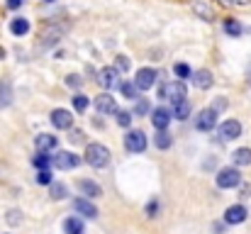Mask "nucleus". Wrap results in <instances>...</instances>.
<instances>
[{
  "label": "nucleus",
  "instance_id": "nucleus-10",
  "mask_svg": "<svg viewBox=\"0 0 251 234\" xmlns=\"http://www.w3.org/2000/svg\"><path fill=\"white\" fill-rule=\"evenodd\" d=\"M95 110L100 115H115L117 112V100L112 98V93H100L95 98Z\"/></svg>",
  "mask_w": 251,
  "mask_h": 234
},
{
  "label": "nucleus",
  "instance_id": "nucleus-42",
  "mask_svg": "<svg viewBox=\"0 0 251 234\" xmlns=\"http://www.w3.org/2000/svg\"><path fill=\"white\" fill-rule=\"evenodd\" d=\"M217 2H222V5H232V0H217Z\"/></svg>",
  "mask_w": 251,
  "mask_h": 234
},
{
  "label": "nucleus",
  "instance_id": "nucleus-22",
  "mask_svg": "<svg viewBox=\"0 0 251 234\" xmlns=\"http://www.w3.org/2000/svg\"><path fill=\"white\" fill-rule=\"evenodd\" d=\"M232 158H234V163L237 166H251V149H237L234 154H232Z\"/></svg>",
  "mask_w": 251,
  "mask_h": 234
},
{
  "label": "nucleus",
  "instance_id": "nucleus-17",
  "mask_svg": "<svg viewBox=\"0 0 251 234\" xmlns=\"http://www.w3.org/2000/svg\"><path fill=\"white\" fill-rule=\"evenodd\" d=\"M151 122H154L156 130H166L168 122H171V112H168V107H156V110L151 112Z\"/></svg>",
  "mask_w": 251,
  "mask_h": 234
},
{
  "label": "nucleus",
  "instance_id": "nucleus-37",
  "mask_svg": "<svg viewBox=\"0 0 251 234\" xmlns=\"http://www.w3.org/2000/svg\"><path fill=\"white\" fill-rule=\"evenodd\" d=\"M37 181H39L42 185H49V183H51V173H49V171H39Z\"/></svg>",
  "mask_w": 251,
  "mask_h": 234
},
{
  "label": "nucleus",
  "instance_id": "nucleus-16",
  "mask_svg": "<svg viewBox=\"0 0 251 234\" xmlns=\"http://www.w3.org/2000/svg\"><path fill=\"white\" fill-rule=\"evenodd\" d=\"M193 85L195 88H200V90H207L210 85H212V74L207 71V69H200V71H193Z\"/></svg>",
  "mask_w": 251,
  "mask_h": 234
},
{
  "label": "nucleus",
  "instance_id": "nucleus-7",
  "mask_svg": "<svg viewBox=\"0 0 251 234\" xmlns=\"http://www.w3.org/2000/svg\"><path fill=\"white\" fill-rule=\"evenodd\" d=\"M156 69H149V66H144V69H139L137 71V78L132 80L134 85H137V90H149L154 83H156Z\"/></svg>",
  "mask_w": 251,
  "mask_h": 234
},
{
  "label": "nucleus",
  "instance_id": "nucleus-28",
  "mask_svg": "<svg viewBox=\"0 0 251 234\" xmlns=\"http://www.w3.org/2000/svg\"><path fill=\"white\" fill-rule=\"evenodd\" d=\"M32 163L39 168V171H47V166H51V158L47 154H37L34 158H32Z\"/></svg>",
  "mask_w": 251,
  "mask_h": 234
},
{
  "label": "nucleus",
  "instance_id": "nucleus-39",
  "mask_svg": "<svg viewBox=\"0 0 251 234\" xmlns=\"http://www.w3.org/2000/svg\"><path fill=\"white\" fill-rule=\"evenodd\" d=\"M25 5V0H7V7L10 10H17V7H22Z\"/></svg>",
  "mask_w": 251,
  "mask_h": 234
},
{
  "label": "nucleus",
  "instance_id": "nucleus-12",
  "mask_svg": "<svg viewBox=\"0 0 251 234\" xmlns=\"http://www.w3.org/2000/svg\"><path fill=\"white\" fill-rule=\"evenodd\" d=\"M56 144H59V139H56L54 134H39V137L34 139V147H37L39 154H51V152L56 149Z\"/></svg>",
  "mask_w": 251,
  "mask_h": 234
},
{
  "label": "nucleus",
  "instance_id": "nucleus-26",
  "mask_svg": "<svg viewBox=\"0 0 251 234\" xmlns=\"http://www.w3.org/2000/svg\"><path fill=\"white\" fill-rule=\"evenodd\" d=\"M154 144H156L159 149H168V147H171V137H168L166 130H159V132L154 134Z\"/></svg>",
  "mask_w": 251,
  "mask_h": 234
},
{
  "label": "nucleus",
  "instance_id": "nucleus-20",
  "mask_svg": "<svg viewBox=\"0 0 251 234\" xmlns=\"http://www.w3.org/2000/svg\"><path fill=\"white\" fill-rule=\"evenodd\" d=\"M12 103V85L7 80H0V107H7Z\"/></svg>",
  "mask_w": 251,
  "mask_h": 234
},
{
  "label": "nucleus",
  "instance_id": "nucleus-1",
  "mask_svg": "<svg viewBox=\"0 0 251 234\" xmlns=\"http://www.w3.org/2000/svg\"><path fill=\"white\" fill-rule=\"evenodd\" d=\"M85 163L93 168H105L110 163V149L105 144H88L85 147Z\"/></svg>",
  "mask_w": 251,
  "mask_h": 234
},
{
  "label": "nucleus",
  "instance_id": "nucleus-35",
  "mask_svg": "<svg viewBox=\"0 0 251 234\" xmlns=\"http://www.w3.org/2000/svg\"><path fill=\"white\" fill-rule=\"evenodd\" d=\"M66 85H71V88H81V85H83V78L76 76V74H74V76H66Z\"/></svg>",
  "mask_w": 251,
  "mask_h": 234
},
{
  "label": "nucleus",
  "instance_id": "nucleus-34",
  "mask_svg": "<svg viewBox=\"0 0 251 234\" xmlns=\"http://www.w3.org/2000/svg\"><path fill=\"white\" fill-rule=\"evenodd\" d=\"M88 103H90V100H88L85 95H76V98H74V107H76L78 112H83L85 107H88Z\"/></svg>",
  "mask_w": 251,
  "mask_h": 234
},
{
  "label": "nucleus",
  "instance_id": "nucleus-38",
  "mask_svg": "<svg viewBox=\"0 0 251 234\" xmlns=\"http://www.w3.org/2000/svg\"><path fill=\"white\" fill-rule=\"evenodd\" d=\"M134 112H137V115H147V112H149V103H147V100H139Z\"/></svg>",
  "mask_w": 251,
  "mask_h": 234
},
{
  "label": "nucleus",
  "instance_id": "nucleus-15",
  "mask_svg": "<svg viewBox=\"0 0 251 234\" xmlns=\"http://www.w3.org/2000/svg\"><path fill=\"white\" fill-rule=\"evenodd\" d=\"M74 210L78 212V215H83V217H98V208L90 203V200H85V198H76L74 200Z\"/></svg>",
  "mask_w": 251,
  "mask_h": 234
},
{
  "label": "nucleus",
  "instance_id": "nucleus-14",
  "mask_svg": "<svg viewBox=\"0 0 251 234\" xmlns=\"http://www.w3.org/2000/svg\"><path fill=\"white\" fill-rule=\"evenodd\" d=\"M78 190L85 195V200H90V198H100V195H102V188H100L95 181H88V178H81V181H78Z\"/></svg>",
  "mask_w": 251,
  "mask_h": 234
},
{
  "label": "nucleus",
  "instance_id": "nucleus-2",
  "mask_svg": "<svg viewBox=\"0 0 251 234\" xmlns=\"http://www.w3.org/2000/svg\"><path fill=\"white\" fill-rule=\"evenodd\" d=\"M185 95H188V93H185V85H183V80H173V83H166V85L161 88V98H166L171 105H178V103L188 100Z\"/></svg>",
  "mask_w": 251,
  "mask_h": 234
},
{
  "label": "nucleus",
  "instance_id": "nucleus-25",
  "mask_svg": "<svg viewBox=\"0 0 251 234\" xmlns=\"http://www.w3.org/2000/svg\"><path fill=\"white\" fill-rule=\"evenodd\" d=\"M49 195L54 198V200H64L66 198V185H61V183H49Z\"/></svg>",
  "mask_w": 251,
  "mask_h": 234
},
{
  "label": "nucleus",
  "instance_id": "nucleus-24",
  "mask_svg": "<svg viewBox=\"0 0 251 234\" xmlns=\"http://www.w3.org/2000/svg\"><path fill=\"white\" fill-rule=\"evenodd\" d=\"M120 90H122V95L127 98V100H137V85L134 83H129V80H125V83H120Z\"/></svg>",
  "mask_w": 251,
  "mask_h": 234
},
{
  "label": "nucleus",
  "instance_id": "nucleus-13",
  "mask_svg": "<svg viewBox=\"0 0 251 234\" xmlns=\"http://www.w3.org/2000/svg\"><path fill=\"white\" fill-rule=\"evenodd\" d=\"M247 208L244 205H232V208H227V212H225V222L227 225H242L244 220H247Z\"/></svg>",
  "mask_w": 251,
  "mask_h": 234
},
{
  "label": "nucleus",
  "instance_id": "nucleus-32",
  "mask_svg": "<svg viewBox=\"0 0 251 234\" xmlns=\"http://www.w3.org/2000/svg\"><path fill=\"white\" fill-rule=\"evenodd\" d=\"M5 220H7V225H10V227H17V225L22 222V212H20V210H10Z\"/></svg>",
  "mask_w": 251,
  "mask_h": 234
},
{
  "label": "nucleus",
  "instance_id": "nucleus-43",
  "mask_svg": "<svg viewBox=\"0 0 251 234\" xmlns=\"http://www.w3.org/2000/svg\"><path fill=\"white\" fill-rule=\"evenodd\" d=\"M247 78H249V83H251V64H249V71H247Z\"/></svg>",
  "mask_w": 251,
  "mask_h": 234
},
{
  "label": "nucleus",
  "instance_id": "nucleus-18",
  "mask_svg": "<svg viewBox=\"0 0 251 234\" xmlns=\"http://www.w3.org/2000/svg\"><path fill=\"white\" fill-rule=\"evenodd\" d=\"M193 12H195L200 20H205V22H212V17H215L212 7H207V5H205V2H200V0H195V2H193Z\"/></svg>",
  "mask_w": 251,
  "mask_h": 234
},
{
  "label": "nucleus",
  "instance_id": "nucleus-36",
  "mask_svg": "<svg viewBox=\"0 0 251 234\" xmlns=\"http://www.w3.org/2000/svg\"><path fill=\"white\" fill-rule=\"evenodd\" d=\"M69 142H74V144L83 142V132H81V130H74V127H71V137H69Z\"/></svg>",
  "mask_w": 251,
  "mask_h": 234
},
{
  "label": "nucleus",
  "instance_id": "nucleus-11",
  "mask_svg": "<svg viewBox=\"0 0 251 234\" xmlns=\"http://www.w3.org/2000/svg\"><path fill=\"white\" fill-rule=\"evenodd\" d=\"M49 120H51V125H54L56 130H71V127H74V117H71V112H69V110H61V107L51 110Z\"/></svg>",
  "mask_w": 251,
  "mask_h": 234
},
{
  "label": "nucleus",
  "instance_id": "nucleus-27",
  "mask_svg": "<svg viewBox=\"0 0 251 234\" xmlns=\"http://www.w3.org/2000/svg\"><path fill=\"white\" fill-rule=\"evenodd\" d=\"M173 115H176L178 120H185V117L190 115V103H188V100H183V103L173 105Z\"/></svg>",
  "mask_w": 251,
  "mask_h": 234
},
{
  "label": "nucleus",
  "instance_id": "nucleus-41",
  "mask_svg": "<svg viewBox=\"0 0 251 234\" xmlns=\"http://www.w3.org/2000/svg\"><path fill=\"white\" fill-rule=\"evenodd\" d=\"M251 0H232V5H249Z\"/></svg>",
  "mask_w": 251,
  "mask_h": 234
},
{
  "label": "nucleus",
  "instance_id": "nucleus-23",
  "mask_svg": "<svg viewBox=\"0 0 251 234\" xmlns=\"http://www.w3.org/2000/svg\"><path fill=\"white\" fill-rule=\"evenodd\" d=\"M225 32L232 34V37H239V34L244 32V27H242L239 20H225Z\"/></svg>",
  "mask_w": 251,
  "mask_h": 234
},
{
  "label": "nucleus",
  "instance_id": "nucleus-44",
  "mask_svg": "<svg viewBox=\"0 0 251 234\" xmlns=\"http://www.w3.org/2000/svg\"><path fill=\"white\" fill-rule=\"evenodd\" d=\"M2 56H5V52H2V49H0V59H2Z\"/></svg>",
  "mask_w": 251,
  "mask_h": 234
},
{
  "label": "nucleus",
  "instance_id": "nucleus-4",
  "mask_svg": "<svg viewBox=\"0 0 251 234\" xmlns=\"http://www.w3.org/2000/svg\"><path fill=\"white\" fill-rule=\"evenodd\" d=\"M49 158H51V166H56L59 171H71V168H76L81 163V156L74 154V152H56Z\"/></svg>",
  "mask_w": 251,
  "mask_h": 234
},
{
  "label": "nucleus",
  "instance_id": "nucleus-3",
  "mask_svg": "<svg viewBox=\"0 0 251 234\" xmlns=\"http://www.w3.org/2000/svg\"><path fill=\"white\" fill-rule=\"evenodd\" d=\"M239 183H242V173H239V168H234V166H229V168H222V171L217 173V185H220L222 190L237 188Z\"/></svg>",
  "mask_w": 251,
  "mask_h": 234
},
{
  "label": "nucleus",
  "instance_id": "nucleus-6",
  "mask_svg": "<svg viewBox=\"0 0 251 234\" xmlns=\"http://www.w3.org/2000/svg\"><path fill=\"white\" fill-rule=\"evenodd\" d=\"M98 83L105 88V93H107V90L112 93L115 88H120V83H122V80H120V74H117L112 66H105V69L98 74Z\"/></svg>",
  "mask_w": 251,
  "mask_h": 234
},
{
  "label": "nucleus",
  "instance_id": "nucleus-45",
  "mask_svg": "<svg viewBox=\"0 0 251 234\" xmlns=\"http://www.w3.org/2000/svg\"><path fill=\"white\" fill-rule=\"evenodd\" d=\"M47 2H51V0H47Z\"/></svg>",
  "mask_w": 251,
  "mask_h": 234
},
{
  "label": "nucleus",
  "instance_id": "nucleus-31",
  "mask_svg": "<svg viewBox=\"0 0 251 234\" xmlns=\"http://www.w3.org/2000/svg\"><path fill=\"white\" fill-rule=\"evenodd\" d=\"M173 74H176L178 78H190L193 76V71H190L188 64H176V66H173Z\"/></svg>",
  "mask_w": 251,
  "mask_h": 234
},
{
  "label": "nucleus",
  "instance_id": "nucleus-8",
  "mask_svg": "<svg viewBox=\"0 0 251 234\" xmlns=\"http://www.w3.org/2000/svg\"><path fill=\"white\" fill-rule=\"evenodd\" d=\"M215 125H217V112H215L212 107L200 110V115L195 117V127H198L200 132H210V130H215Z\"/></svg>",
  "mask_w": 251,
  "mask_h": 234
},
{
  "label": "nucleus",
  "instance_id": "nucleus-9",
  "mask_svg": "<svg viewBox=\"0 0 251 234\" xmlns=\"http://www.w3.org/2000/svg\"><path fill=\"white\" fill-rule=\"evenodd\" d=\"M217 134H220V142H234L242 134V125L237 120H227V122L220 125V132Z\"/></svg>",
  "mask_w": 251,
  "mask_h": 234
},
{
  "label": "nucleus",
  "instance_id": "nucleus-33",
  "mask_svg": "<svg viewBox=\"0 0 251 234\" xmlns=\"http://www.w3.org/2000/svg\"><path fill=\"white\" fill-rule=\"evenodd\" d=\"M129 66H132V61H129L127 56H117V66H115L117 74H120V71H129Z\"/></svg>",
  "mask_w": 251,
  "mask_h": 234
},
{
  "label": "nucleus",
  "instance_id": "nucleus-30",
  "mask_svg": "<svg viewBox=\"0 0 251 234\" xmlns=\"http://www.w3.org/2000/svg\"><path fill=\"white\" fill-rule=\"evenodd\" d=\"M115 115H117V125L120 127H129V122H132V112L129 110H117Z\"/></svg>",
  "mask_w": 251,
  "mask_h": 234
},
{
  "label": "nucleus",
  "instance_id": "nucleus-29",
  "mask_svg": "<svg viewBox=\"0 0 251 234\" xmlns=\"http://www.w3.org/2000/svg\"><path fill=\"white\" fill-rule=\"evenodd\" d=\"M59 37H61V29H51V32L47 29V32H44V44H47V47H54V44L59 42Z\"/></svg>",
  "mask_w": 251,
  "mask_h": 234
},
{
  "label": "nucleus",
  "instance_id": "nucleus-19",
  "mask_svg": "<svg viewBox=\"0 0 251 234\" xmlns=\"http://www.w3.org/2000/svg\"><path fill=\"white\" fill-rule=\"evenodd\" d=\"M10 32L17 34V37L27 34V32H29V20H25V17H15V20L10 22Z\"/></svg>",
  "mask_w": 251,
  "mask_h": 234
},
{
  "label": "nucleus",
  "instance_id": "nucleus-21",
  "mask_svg": "<svg viewBox=\"0 0 251 234\" xmlns=\"http://www.w3.org/2000/svg\"><path fill=\"white\" fill-rule=\"evenodd\" d=\"M64 232L66 234H83V222L78 217H69L64 222Z\"/></svg>",
  "mask_w": 251,
  "mask_h": 234
},
{
  "label": "nucleus",
  "instance_id": "nucleus-40",
  "mask_svg": "<svg viewBox=\"0 0 251 234\" xmlns=\"http://www.w3.org/2000/svg\"><path fill=\"white\" fill-rule=\"evenodd\" d=\"M147 212L154 217V212H156V203H151V205H147Z\"/></svg>",
  "mask_w": 251,
  "mask_h": 234
},
{
  "label": "nucleus",
  "instance_id": "nucleus-5",
  "mask_svg": "<svg viewBox=\"0 0 251 234\" xmlns=\"http://www.w3.org/2000/svg\"><path fill=\"white\" fill-rule=\"evenodd\" d=\"M125 149L127 152H134V154L144 152L147 149V134L142 130H129L127 137H125Z\"/></svg>",
  "mask_w": 251,
  "mask_h": 234
}]
</instances>
